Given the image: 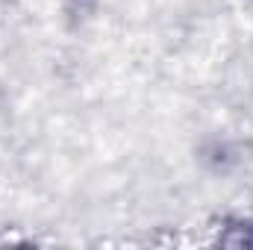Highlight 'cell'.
Instances as JSON below:
<instances>
[{
	"label": "cell",
	"instance_id": "cell-1",
	"mask_svg": "<svg viewBox=\"0 0 253 250\" xmlns=\"http://www.w3.org/2000/svg\"><path fill=\"white\" fill-rule=\"evenodd\" d=\"M230 230H233V233L221 239L224 245H233V248H253V221H236Z\"/></svg>",
	"mask_w": 253,
	"mask_h": 250
},
{
	"label": "cell",
	"instance_id": "cell-2",
	"mask_svg": "<svg viewBox=\"0 0 253 250\" xmlns=\"http://www.w3.org/2000/svg\"><path fill=\"white\" fill-rule=\"evenodd\" d=\"M97 0H65V9L74 15V18H85L91 9H94Z\"/></svg>",
	"mask_w": 253,
	"mask_h": 250
}]
</instances>
